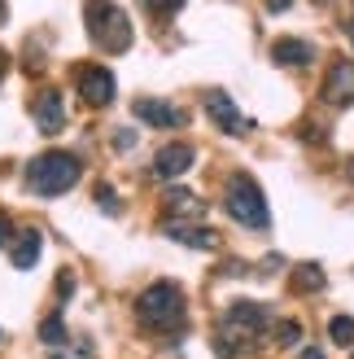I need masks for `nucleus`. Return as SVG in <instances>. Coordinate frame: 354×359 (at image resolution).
I'll return each instance as SVG.
<instances>
[{
	"instance_id": "obj_1",
	"label": "nucleus",
	"mask_w": 354,
	"mask_h": 359,
	"mask_svg": "<svg viewBox=\"0 0 354 359\" xmlns=\"http://www.w3.org/2000/svg\"><path fill=\"white\" fill-rule=\"evenodd\" d=\"M267 329V311L258 302H232L223 311L219 329H215V355L219 359H241L245 351L254 346V337Z\"/></svg>"
},
{
	"instance_id": "obj_2",
	"label": "nucleus",
	"mask_w": 354,
	"mask_h": 359,
	"mask_svg": "<svg viewBox=\"0 0 354 359\" xmlns=\"http://www.w3.org/2000/svg\"><path fill=\"white\" fill-rule=\"evenodd\" d=\"M136 316H140V325L153 329V333H175L184 325V294H180V285L153 280L149 290L136 298Z\"/></svg>"
},
{
	"instance_id": "obj_3",
	"label": "nucleus",
	"mask_w": 354,
	"mask_h": 359,
	"mask_svg": "<svg viewBox=\"0 0 354 359\" xmlns=\"http://www.w3.org/2000/svg\"><path fill=\"white\" fill-rule=\"evenodd\" d=\"M79 158L66 154V149H48L40 158H31L27 167V189L40 193V197H57V193H70L79 184Z\"/></svg>"
},
{
	"instance_id": "obj_4",
	"label": "nucleus",
	"mask_w": 354,
	"mask_h": 359,
	"mask_svg": "<svg viewBox=\"0 0 354 359\" xmlns=\"http://www.w3.org/2000/svg\"><path fill=\"white\" fill-rule=\"evenodd\" d=\"M83 22H87V35H92L97 48H105V53H127L132 48V22L114 0H87Z\"/></svg>"
},
{
	"instance_id": "obj_5",
	"label": "nucleus",
	"mask_w": 354,
	"mask_h": 359,
	"mask_svg": "<svg viewBox=\"0 0 354 359\" xmlns=\"http://www.w3.org/2000/svg\"><path fill=\"white\" fill-rule=\"evenodd\" d=\"M227 215H232L236 224H245V228H267L271 224V215H267V197H262V189H258V180L254 175H245V171H236L232 180H227Z\"/></svg>"
},
{
	"instance_id": "obj_6",
	"label": "nucleus",
	"mask_w": 354,
	"mask_h": 359,
	"mask_svg": "<svg viewBox=\"0 0 354 359\" xmlns=\"http://www.w3.org/2000/svg\"><path fill=\"white\" fill-rule=\"evenodd\" d=\"M192 163H197V154H192V145H184V140H175V145H162L153 154V175L157 180H180Z\"/></svg>"
},
{
	"instance_id": "obj_7",
	"label": "nucleus",
	"mask_w": 354,
	"mask_h": 359,
	"mask_svg": "<svg viewBox=\"0 0 354 359\" xmlns=\"http://www.w3.org/2000/svg\"><path fill=\"white\" fill-rule=\"evenodd\" d=\"M79 97L87 101V105H110L114 101V75L105 66H83L79 70Z\"/></svg>"
},
{
	"instance_id": "obj_8",
	"label": "nucleus",
	"mask_w": 354,
	"mask_h": 359,
	"mask_svg": "<svg viewBox=\"0 0 354 359\" xmlns=\"http://www.w3.org/2000/svg\"><path fill=\"white\" fill-rule=\"evenodd\" d=\"M324 101L332 105H354V62H337L324 79Z\"/></svg>"
},
{
	"instance_id": "obj_9",
	"label": "nucleus",
	"mask_w": 354,
	"mask_h": 359,
	"mask_svg": "<svg viewBox=\"0 0 354 359\" xmlns=\"http://www.w3.org/2000/svg\"><path fill=\"white\" fill-rule=\"evenodd\" d=\"M31 114H35V128H40L44 136H57L62 123H66V110H62V97L57 93H40L35 105H31Z\"/></svg>"
},
{
	"instance_id": "obj_10",
	"label": "nucleus",
	"mask_w": 354,
	"mask_h": 359,
	"mask_svg": "<svg viewBox=\"0 0 354 359\" xmlns=\"http://www.w3.org/2000/svg\"><path fill=\"white\" fill-rule=\"evenodd\" d=\"M206 114L215 118L223 132H232V136H241L245 128H250V123L241 118V110L232 105V97H227V93H210V97H206Z\"/></svg>"
},
{
	"instance_id": "obj_11",
	"label": "nucleus",
	"mask_w": 354,
	"mask_h": 359,
	"mask_svg": "<svg viewBox=\"0 0 354 359\" xmlns=\"http://www.w3.org/2000/svg\"><path fill=\"white\" fill-rule=\"evenodd\" d=\"M136 118L149 123V128H180L184 110H175V105H167V101H153V97H140L136 101Z\"/></svg>"
},
{
	"instance_id": "obj_12",
	"label": "nucleus",
	"mask_w": 354,
	"mask_h": 359,
	"mask_svg": "<svg viewBox=\"0 0 354 359\" xmlns=\"http://www.w3.org/2000/svg\"><path fill=\"white\" fill-rule=\"evenodd\" d=\"M162 228H167L180 245H192V250H219V232H210V228H192V224H184V219H167Z\"/></svg>"
},
{
	"instance_id": "obj_13",
	"label": "nucleus",
	"mask_w": 354,
	"mask_h": 359,
	"mask_svg": "<svg viewBox=\"0 0 354 359\" xmlns=\"http://www.w3.org/2000/svg\"><path fill=\"white\" fill-rule=\"evenodd\" d=\"M162 210H167V219H201L206 206H201L188 189H171V193L162 197Z\"/></svg>"
},
{
	"instance_id": "obj_14",
	"label": "nucleus",
	"mask_w": 354,
	"mask_h": 359,
	"mask_svg": "<svg viewBox=\"0 0 354 359\" xmlns=\"http://www.w3.org/2000/svg\"><path fill=\"white\" fill-rule=\"evenodd\" d=\"M40 232L35 228H27V232H17V241H13V250H9V259H13V267L17 272H27V267H35V259H40Z\"/></svg>"
},
{
	"instance_id": "obj_15",
	"label": "nucleus",
	"mask_w": 354,
	"mask_h": 359,
	"mask_svg": "<svg viewBox=\"0 0 354 359\" xmlns=\"http://www.w3.org/2000/svg\"><path fill=\"white\" fill-rule=\"evenodd\" d=\"M271 62H280V66H306V62H315V48L306 40H276L271 44Z\"/></svg>"
},
{
	"instance_id": "obj_16",
	"label": "nucleus",
	"mask_w": 354,
	"mask_h": 359,
	"mask_svg": "<svg viewBox=\"0 0 354 359\" xmlns=\"http://www.w3.org/2000/svg\"><path fill=\"white\" fill-rule=\"evenodd\" d=\"M324 285H328V276H324V267H320V263L297 267V290H302V294H320Z\"/></svg>"
},
{
	"instance_id": "obj_17",
	"label": "nucleus",
	"mask_w": 354,
	"mask_h": 359,
	"mask_svg": "<svg viewBox=\"0 0 354 359\" xmlns=\"http://www.w3.org/2000/svg\"><path fill=\"white\" fill-rule=\"evenodd\" d=\"M328 337L337 346H354V316H332L328 320Z\"/></svg>"
},
{
	"instance_id": "obj_18",
	"label": "nucleus",
	"mask_w": 354,
	"mask_h": 359,
	"mask_svg": "<svg viewBox=\"0 0 354 359\" xmlns=\"http://www.w3.org/2000/svg\"><path fill=\"white\" fill-rule=\"evenodd\" d=\"M40 342H44V346H62V342H66V325H62V316H48L44 325H40Z\"/></svg>"
},
{
	"instance_id": "obj_19",
	"label": "nucleus",
	"mask_w": 354,
	"mask_h": 359,
	"mask_svg": "<svg viewBox=\"0 0 354 359\" xmlns=\"http://www.w3.org/2000/svg\"><path fill=\"white\" fill-rule=\"evenodd\" d=\"M276 342L280 346H297V342H302V325H297V320H280V325H276Z\"/></svg>"
},
{
	"instance_id": "obj_20",
	"label": "nucleus",
	"mask_w": 354,
	"mask_h": 359,
	"mask_svg": "<svg viewBox=\"0 0 354 359\" xmlns=\"http://www.w3.org/2000/svg\"><path fill=\"white\" fill-rule=\"evenodd\" d=\"M52 359H92V346L87 342H62V346H52Z\"/></svg>"
},
{
	"instance_id": "obj_21",
	"label": "nucleus",
	"mask_w": 354,
	"mask_h": 359,
	"mask_svg": "<svg viewBox=\"0 0 354 359\" xmlns=\"http://www.w3.org/2000/svg\"><path fill=\"white\" fill-rule=\"evenodd\" d=\"M97 202H101V210H105V215H118V197H114V189H110V184H97Z\"/></svg>"
},
{
	"instance_id": "obj_22",
	"label": "nucleus",
	"mask_w": 354,
	"mask_h": 359,
	"mask_svg": "<svg viewBox=\"0 0 354 359\" xmlns=\"http://www.w3.org/2000/svg\"><path fill=\"white\" fill-rule=\"evenodd\" d=\"M13 237H17V232H13V219L0 210V245H13Z\"/></svg>"
},
{
	"instance_id": "obj_23",
	"label": "nucleus",
	"mask_w": 354,
	"mask_h": 359,
	"mask_svg": "<svg viewBox=\"0 0 354 359\" xmlns=\"http://www.w3.org/2000/svg\"><path fill=\"white\" fill-rule=\"evenodd\" d=\"M145 5H149L153 13H175V9L184 5V0H145Z\"/></svg>"
},
{
	"instance_id": "obj_24",
	"label": "nucleus",
	"mask_w": 354,
	"mask_h": 359,
	"mask_svg": "<svg viewBox=\"0 0 354 359\" xmlns=\"http://www.w3.org/2000/svg\"><path fill=\"white\" fill-rule=\"evenodd\" d=\"M136 145V132L132 128H118V136H114V149H132Z\"/></svg>"
},
{
	"instance_id": "obj_25",
	"label": "nucleus",
	"mask_w": 354,
	"mask_h": 359,
	"mask_svg": "<svg viewBox=\"0 0 354 359\" xmlns=\"http://www.w3.org/2000/svg\"><path fill=\"white\" fill-rule=\"evenodd\" d=\"M223 276H250V272H245V263H241V259H232V263L223 267Z\"/></svg>"
},
{
	"instance_id": "obj_26",
	"label": "nucleus",
	"mask_w": 354,
	"mask_h": 359,
	"mask_svg": "<svg viewBox=\"0 0 354 359\" xmlns=\"http://www.w3.org/2000/svg\"><path fill=\"white\" fill-rule=\"evenodd\" d=\"M289 5H293V0H267V9H271V13H285Z\"/></svg>"
},
{
	"instance_id": "obj_27",
	"label": "nucleus",
	"mask_w": 354,
	"mask_h": 359,
	"mask_svg": "<svg viewBox=\"0 0 354 359\" xmlns=\"http://www.w3.org/2000/svg\"><path fill=\"white\" fill-rule=\"evenodd\" d=\"M302 359H324V351H320V346H306V351H302Z\"/></svg>"
},
{
	"instance_id": "obj_28",
	"label": "nucleus",
	"mask_w": 354,
	"mask_h": 359,
	"mask_svg": "<svg viewBox=\"0 0 354 359\" xmlns=\"http://www.w3.org/2000/svg\"><path fill=\"white\" fill-rule=\"evenodd\" d=\"M5 66H9V57H5V53H0V79H5Z\"/></svg>"
},
{
	"instance_id": "obj_29",
	"label": "nucleus",
	"mask_w": 354,
	"mask_h": 359,
	"mask_svg": "<svg viewBox=\"0 0 354 359\" xmlns=\"http://www.w3.org/2000/svg\"><path fill=\"white\" fill-rule=\"evenodd\" d=\"M346 175H350V180H354V158H350V163H346Z\"/></svg>"
},
{
	"instance_id": "obj_30",
	"label": "nucleus",
	"mask_w": 354,
	"mask_h": 359,
	"mask_svg": "<svg viewBox=\"0 0 354 359\" xmlns=\"http://www.w3.org/2000/svg\"><path fill=\"white\" fill-rule=\"evenodd\" d=\"M0 22H5V0H0Z\"/></svg>"
},
{
	"instance_id": "obj_31",
	"label": "nucleus",
	"mask_w": 354,
	"mask_h": 359,
	"mask_svg": "<svg viewBox=\"0 0 354 359\" xmlns=\"http://www.w3.org/2000/svg\"><path fill=\"white\" fill-rule=\"evenodd\" d=\"M350 40H354V22H350Z\"/></svg>"
},
{
	"instance_id": "obj_32",
	"label": "nucleus",
	"mask_w": 354,
	"mask_h": 359,
	"mask_svg": "<svg viewBox=\"0 0 354 359\" xmlns=\"http://www.w3.org/2000/svg\"><path fill=\"white\" fill-rule=\"evenodd\" d=\"M315 5H328V0H315Z\"/></svg>"
}]
</instances>
